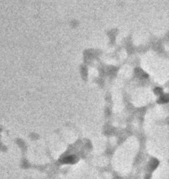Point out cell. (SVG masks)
Segmentation results:
<instances>
[{
    "label": "cell",
    "mask_w": 169,
    "mask_h": 179,
    "mask_svg": "<svg viewBox=\"0 0 169 179\" xmlns=\"http://www.w3.org/2000/svg\"><path fill=\"white\" fill-rule=\"evenodd\" d=\"M76 161V157L74 155L72 156H68V157H66V158H65L63 160H62V162H63V163H74Z\"/></svg>",
    "instance_id": "cell-1"
}]
</instances>
